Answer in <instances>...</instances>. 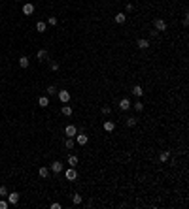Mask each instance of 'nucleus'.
<instances>
[{
  "mask_svg": "<svg viewBox=\"0 0 189 209\" xmlns=\"http://www.w3.org/2000/svg\"><path fill=\"white\" fill-rule=\"evenodd\" d=\"M64 177H66V181H76V179H78V171L70 166L66 171H64Z\"/></svg>",
  "mask_w": 189,
  "mask_h": 209,
  "instance_id": "1",
  "label": "nucleus"
},
{
  "mask_svg": "<svg viewBox=\"0 0 189 209\" xmlns=\"http://www.w3.org/2000/svg\"><path fill=\"white\" fill-rule=\"evenodd\" d=\"M87 141H89V136H87L85 132L76 134V143H79V145H87Z\"/></svg>",
  "mask_w": 189,
  "mask_h": 209,
  "instance_id": "2",
  "label": "nucleus"
},
{
  "mask_svg": "<svg viewBox=\"0 0 189 209\" xmlns=\"http://www.w3.org/2000/svg\"><path fill=\"white\" fill-rule=\"evenodd\" d=\"M131 106H132V104H131V100H129V98H121V100H119V109H121V111H129V109H131Z\"/></svg>",
  "mask_w": 189,
  "mask_h": 209,
  "instance_id": "3",
  "label": "nucleus"
},
{
  "mask_svg": "<svg viewBox=\"0 0 189 209\" xmlns=\"http://www.w3.org/2000/svg\"><path fill=\"white\" fill-rule=\"evenodd\" d=\"M17 202H19L17 192H8V203H10V206H17Z\"/></svg>",
  "mask_w": 189,
  "mask_h": 209,
  "instance_id": "4",
  "label": "nucleus"
},
{
  "mask_svg": "<svg viewBox=\"0 0 189 209\" xmlns=\"http://www.w3.org/2000/svg\"><path fill=\"white\" fill-rule=\"evenodd\" d=\"M153 26H155V30H157V32L167 30V23H164L163 19H155V21H153Z\"/></svg>",
  "mask_w": 189,
  "mask_h": 209,
  "instance_id": "5",
  "label": "nucleus"
},
{
  "mask_svg": "<svg viewBox=\"0 0 189 209\" xmlns=\"http://www.w3.org/2000/svg\"><path fill=\"white\" fill-rule=\"evenodd\" d=\"M64 134H66V136H68V138H74V136H76V134H78V128H76V126H74V124H68V126H66V128H64Z\"/></svg>",
  "mask_w": 189,
  "mask_h": 209,
  "instance_id": "6",
  "label": "nucleus"
},
{
  "mask_svg": "<svg viewBox=\"0 0 189 209\" xmlns=\"http://www.w3.org/2000/svg\"><path fill=\"white\" fill-rule=\"evenodd\" d=\"M23 13H25V15H32V13H34V6L29 4V2H25V4H23Z\"/></svg>",
  "mask_w": 189,
  "mask_h": 209,
  "instance_id": "7",
  "label": "nucleus"
},
{
  "mask_svg": "<svg viewBox=\"0 0 189 209\" xmlns=\"http://www.w3.org/2000/svg\"><path fill=\"white\" fill-rule=\"evenodd\" d=\"M59 100H61L63 104H66L68 100H70V92L68 91H59Z\"/></svg>",
  "mask_w": 189,
  "mask_h": 209,
  "instance_id": "8",
  "label": "nucleus"
},
{
  "mask_svg": "<svg viewBox=\"0 0 189 209\" xmlns=\"http://www.w3.org/2000/svg\"><path fill=\"white\" fill-rule=\"evenodd\" d=\"M136 45H138V49H148V47H150V40L140 38L138 42H136Z\"/></svg>",
  "mask_w": 189,
  "mask_h": 209,
  "instance_id": "9",
  "label": "nucleus"
},
{
  "mask_svg": "<svg viewBox=\"0 0 189 209\" xmlns=\"http://www.w3.org/2000/svg\"><path fill=\"white\" fill-rule=\"evenodd\" d=\"M51 171H53V173H61L63 171V164L59 162V160H55V162L51 164Z\"/></svg>",
  "mask_w": 189,
  "mask_h": 209,
  "instance_id": "10",
  "label": "nucleus"
},
{
  "mask_svg": "<svg viewBox=\"0 0 189 209\" xmlns=\"http://www.w3.org/2000/svg\"><path fill=\"white\" fill-rule=\"evenodd\" d=\"M114 21L117 23V25H123V23L127 21V15H125V13H117V15L114 17Z\"/></svg>",
  "mask_w": 189,
  "mask_h": 209,
  "instance_id": "11",
  "label": "nucleus"
},
{
  "mask_svg": "<svg viewBox=\"0 0 189 209\" xmlns=\"http://www.w3.org/2000/svg\"><path fill=\"white\" fill-rule=\"evenodd\" d=\"M38 175H40V177H42V179H46L47 175H49V168L42 166V168H40V170H38Z\"/></svg>",
  "mask_w": 189,
  "mask_h": 209,
  "instance_id": "12",
  "label": "nucleus"
},
{
  "mask_svg": "<svg viewBox=\"0 0 189 209\" xmlns=\"http://www.w3.org/2000/svg\"><path fill=\"white\" fill-rule=\"evenodd\" d=\"M38 106L47 107V106H49V98H47V96H40V100H38Z\"/></svg>",
  "mask_w": 189,
  "mask_h": 209,
  "instance_id": "13",
  "label": "nucleus"
},
{
  "mask_svg": "<svg viewBox=\"0 0 189 209\" xmlns=\"http://www.w3.org/2000/svg\"><path fill=\"white\" fill-rule=\"evenodd\" d=\"M46 29H47V23H44V21L36 23V30H38V32H46Z\"/></svg>",
  "mask_w": 189,
  "mask_h": 209,
  "instance_id": "14",
  "label": "nucleus"
},
{
  "mask_svg": "<svg viewBox=\"0 0 189 209\" xmlns=\"http://www.w3.org/2000/svg\"><path fill=\"white\" fill-rule=\"evenodd\" d=\"M68 166H72V168L78 166V156H76V155H70V156H68Z\"/></svg>",
  "mask_w": 189,
  "mask_h": 209,
  "instance_id": "15",
  "label": "nucleus"
},
{
  "mask_svg": "<svg viewBox=\"0 0 189 209\" xmlns=\"http://www.w3.org/2000/svg\"><path fill=\"white\" fill-rule=\"evenodd\" d=\"M168 158H170V151H163V153L159 155V160H161V162H167Z\"/></svg>",
  "mask_w": 189,
  "mask_h": 209,
  "instance_id": "16",
  "label": "nucleus"
},
{
  "mask_svg": "<svg viewBox=\"0 0 189 209\" xmlns=\"http://www.w3.org/2000/svg\"><path fill=\"white\" fill-rule=\"evenodd\" d=\"M82 202H83V198L79 194H72V203H74V206H79Z\"/></svg>",
  "mask_w": 189,
  "mask_h": 209,
  "instance_id": "17",
  "label": "nucleus"
},
{
  "mask_svg": "<svg viewBox=\"0 0 189 209\" xmlns=\"http://www.w3.org/2000/svg\"><path fill=\"white\" fill-rule=\"evenodd\" d=\"M29 62H30L29 57H21V59H19V66H21V68H29Z\"/></svg>",
  "mask_w": 189,
  "mask_h": 209,
  "instance_id": "18",
  "label": "nucleus"
},
{
  "mask_svg": "<svg viewBox=\"0 0 189 209\" xmlns=\"http://www.w3.org/2000/svg\"><path fill=\"white\" fill-rule=\"evenodd\" d=\"M132 94H134V96H142V94H144L142 87H140V85H134V87H132Z\"/></svg>",
  "mask_w": 189,
  "mask_h": 209,
  "instance_id": "19",
  "label": "nucleus"
},
{
  "mask_svg": "<svg viewBox=\"0 0 189 209\" xmlns=\"http://www.w3.org/2000/svg\"><path fill=\"white\" fill-rule=\"evenodd\" d=\"M114 128H115V124L112 123V121H106V123H104V130H106V132H112Z\"/></svg>",
  "mask_w": 189,
  "mask_h": 209,
  "instance_id": "20",
  "label": "nucleus"
},
{
  "mask_svg": "<svg viewBox=\"0 0 189 209\" xmlns=\"http://www.w3.org/2000/svg\"><path fill=\"white\" fill-rule=\"evenodd\" d=\"M36 57H38L40 60H46V59H47V51H46V49H40L38 53H36Z\"/></svg>",
  "mask_w": 189,
  "mask_h": 209,
  "instance_id": "21",
  "label": "nucleus"
},
{
  "mask_svg": "<svg viewBox=\"0 0 189 209\" xmlns=\"http://www.w3.org/2000/svg\"><path fill=\"white\" fill-rule=\"evenodd\" d=\"M61 113H63V115H66V117H70V115H72V107H70V106H63Z\"/></svg>",
  "mask_w": 189,
  "mask_h": 209,
  "instance_id": "22",
  "label": "nucleus"
},
{
  "mask_svg": "<svg viewBox=\"0 0 189 209\" xmlns=\"http://www.w3.org/2000/svg\"><path fill=\"white\" fill-rule=\"evenodd\" d=\"M47 94H49V96H53V94H57V87H55V85H49V87H47Z\"/></svg>",
  "mask_w": 189,
  "mask_h": 209,
  "instance_id": "23",
  "label": "nucleus"
},
{
  "mask_svg": "<svg viewBox=\"0 0 189 209\" xmlns=\"http://www.w3.org/2000/svg\"><path fill=\"white\" fill-rule=\"evenodd\" d=\"M74 143H76V141H74V138H68L64 145H66V149H74Z\"/></svg>",
  "mask_w": 189,
  "mask_h": 209,
  "instance_id": "24",
  "label": "nucleus"
},
{
  "mask_svg": "<svg viewBox=\"0 0 189 209\" xmlns=\"http://www.w3.org/2000/svg\"><path fill=\"white\" fill-rule=\"evenodd\" d=\"M127 126H129V128L136 126V119H134V117H129V119H127Z\"/></svg>",
  "mask_w": 189,
  "mask_h": 209,
  "instance_id": "25",
  "label": "nucleus"
},
{
  "mask_svg": "<svg viewBox=\"0 0 189 209\" xmlns=\"http://www.w3.org/2000/svg\"><path fill=\"white\" fill-rule=\"evenodd\" d=\"M132 106H134L136 111H144V104L142 102H136V104H132Z\"/></svg>",
  "mask_w": 189,
  "mask_h": 209,
  "instance_id": "26",
  "label": "nucleus"
},
{
  "mask_svg": "<svg viewBox=\"0 0 189 209\" xmlns=\"http://www.w3.org/2000/svg\"><path fill=\"white\" fill-rule=\"evenodd\" d=\"M47 25H51V26H55L57 25V17H53V15H51L49 19H47Z\"/></svg>",
  "mask_w": 189,
  "mask_h": 209,
  "instance_id": "27",
  "label": "nucleus"
},
{
  "mask_svg": "<svg viewBox=\"0 0 189 209\" xmlns=\"http://www.w3.org/2000/svg\"><path fill=\"white\" fill-rule=\"evenodd\" d=\"M49 68H51L53 72H57V70H59V62H51V64H49Z\"/></svg>",
  "mask_w": 189,
  "mask_h": 209,
  "instance_id": "28",
  "label": "nucleus"
},
{
  "mask_svg": "<svg viewBox=\"0 0 189 209\" xmlns=\"http://www.w3.org/2000/svg\"><path fill=\"white\" fill-rule=\"evenodd\" d=\"M8 207H10V203L4 202V200H0V209H8Z\"/></svg>",
  "mask_w": 189,
  "mask_h": 209,
  "instance_id": "29",
  "label": "nucleus"
},
{
  "mask_svg": "<svg viewBox=\"0 0 189 209\" xmlns=\"http://www.w3.org/2000/svg\"><path fill=\"white\" fill-rule=\"evenodd\" d=\"M0 196H8V188L6 187H0Z\"/></svg>",
  "mask_w": 189,
  "mask_h": 209,
  "instance_id": "30",
  "label": "nucleus"
},
{
  "mask_svg": "<svg viewBox=\"0 0 189 209\" xmlns=\"http://www.w3.org/2000/svg\"><path fill=\"white\" fill-rule=\"evenodd\" d=\"M110 111H112V109H110L108 106H104V107H102V115H110Z\"/></svg>",
  "mask_w": 189,
  "mask_h": 209,
  "instance_id": "31",
  "label": "nucleus"
},
{
  "mask_svg": "<svg viewBox=\"0 0 189 209\" xmlns=\"http://www.w3.org/2000/svg\"><path fill=\"white\" fill-rule=\"evenodd\" d=\"M51 209H61V203H57V202L51 203Z\"/></svg>",
  "mask_w": 189,
  "mask_h": 209,
  "instance_id": "32",
  "label": "nucleus"
},
{
  "mask_svg": "<svg viewBox=\"0 0 189 209\" xmlns=\"http://www.w3.org/2000/svg\"><path fill=\"white\" fill-rule=\"evenodd\" d=\"M187 25H189V17L185 15V17H183V26H187Z\"/></svg>",
  "mask_w": 189,
  "mask_h": 209,
  "instance_id": "33",
  "label": "nucleus"
}]
</instances>
